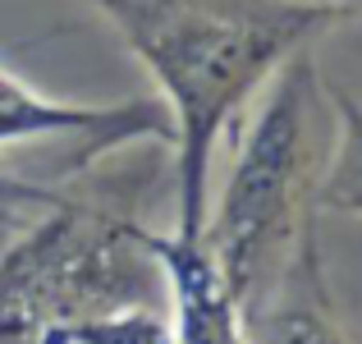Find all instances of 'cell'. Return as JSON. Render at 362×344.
<instances>
[{"instance_id": "cell-1", "label": "cell", "mask_w": 362, "mask_h": 344, "mask_svg": "<svg viewBox=\"0 0 362 344\" xmlns=\"http://www.w3.org/2000/svg\"><path fill=\"white\" fill-rule=\"evenodd\" d=\"M138 55L170 110L175 234L202 239L211 212V156L289 55L308 51L326 14L293 0H88Z\"/></svg>"}, {"instance_id": "cell-2", "label": "cell", "mask_w": 362, "mask_h": 344, "mask_svg": "<svg viewBox=\"0 0 362 344\" xmlns=\"http://www.w3.org/2000/svg\"><path fill=\"white\" fill-rule=\"evenodd\" d=\"M239 161L230 166L202 243L234 308H252L317 234V188L326 170V97L308 51L289 55L262 92Z\"/></svg>"}, {"instance_id": "cell-3", "label": "cell", "mask_w": 362, "mask_h": 344, "mask_svg": "<svg viewBox=\"0 0 362 344\" xmlns=\"http://www.w3.org/2000/svg\"><path fill=\"white\" fill-rule=\"evenodd\" d=\"M129 308L170 312V289L151 229L119 207L64 193L60 207L0 243V340Z\"/></svg>"}, {"instance_id": "cell-4", "label": "cell", "mask_w": 362, "mask_h": 344, "mask_svg": "<svg viewBox=\"0 0 362 344\" xmlns=\"http://www.w3.org/2000/svg\"><path fill=\"white\" fill-rule=\"evenodd\" d=\"M170 138L175 129H170V110L160 106V97H133L110 101V106L55 101L0 64V151L60 147V175H78L110 151L138 147V142L170 147Z\"/></svg>"}, {"instance_id": "cell-5", "label": "cell", "mask_w": 362, "mask_h": 344, "mask_svg": "<svg viewBox=\"0 0 362 344\" xmlns=\"http://www.w3.org/2000/svg\"><path fill=\"white\" fill-rule=\"evenodd\" d=\"M239 321H243V344H354L326 299L317 234L293 253L280 280L252 308L239 312Z\"/></svg>"}, {"instance_id": "cell-6", "label": "cell", "mask_w": 362, "mask_h": 344, "mask_svg": "<svg viewBox=\"0 0 362 344\" xmlns=\"http://www.w3.org/2000/svg\"><path fill=\"white\" fill-rule=\"evenodd\" d=\"M330 106H335V147L321 170L317 207L362 216V101L344 88H330Z\"/></svg>"}, {"instance_id": "cell-7", "label": "cell", "mask_w": 362, "mask_h": 344, "mask_svg": "<svg viewBox=\"0 0 362 344\" xmlns=\"http://www.w3.org/2000/svg\"><path fill=\"white\" fill-rule=\"evenodd\" d=\"M60 202H64V188H51L42 179L14 175V170L0 166V234H18Z\"/></svg>"}, {"instance_id": "cell-8", "label": "cell", "mask_w": 362, "mask_h": 344, "mask_svg": "<svg viewBox=\"0 0 362 344\" xmlns=\"http://www.w3.org/2000/svg\"><path fill=\"white\" fill-rule=\"evenodd\" d=\"M293 5H308V9H317V14H326L330 23H344V18L362 14V0H293Z\"/></svg>"}, {"instance_id": "cell-9", "label": "cell", "mask_w": 362, "mask_h": 344, "mask_svg": "<svg viewBox=\"0 0 362 344\" xmlns=\"http://www.w3.org/2000/svg\"><path fill=\"white\" fill-rule=\"evenodd\" d=\"M5 239H9V234H0V243H5Z\"/></svg>"}]
</instances>
